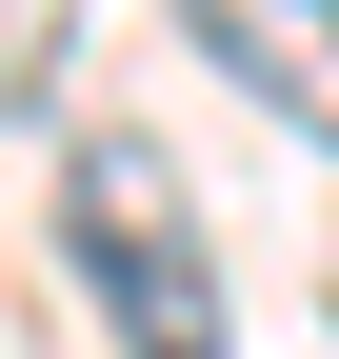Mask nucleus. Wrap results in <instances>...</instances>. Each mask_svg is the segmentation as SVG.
<instances>
[{"mask_svg": "<svg viewBox=\"0 0 339 359\" xmlns=\"http://www.w3.org/2000/svg\"><path fill=\"white\" fill-rule=\"evenodd\" d=\"M60 259L100 280L120 359H240V320H220V240H200V200H180L160 140H80V160H60Z\"/></svg>", "mask_w": 339, "mask_h": 359, "instance_id": "obj_1", "label": "nucleus"}, {"mask_svg": "<svg viewBox=\"0 0 339 359\" xmlns=\"http://www.w3.org/2000/svg\"><path fill=\"white\" fill-rule=\"evenodd\" d=\"M180 40H200V60H220L260 120H300V140L339 160V20H300V0H200Z\"/></svg>", "mask_w": 339, "mask_h": 359, "instance_id": "obj_2", "label": "nucleus"}, {"mask_svg": "<svg viewBox=\"0 0 339 359\" xmlns=\"http://www.w3.org/2000/svg\"><path fill=\"white\" fill-rule=\"evenodd\" d=\"M60 100V20H20V0H0V120H40Z\"/></svg>", "mask_w": 339, "mask_h": 359, "instance_id": "obj_3", "label": "nucleus"}]
</instances>
